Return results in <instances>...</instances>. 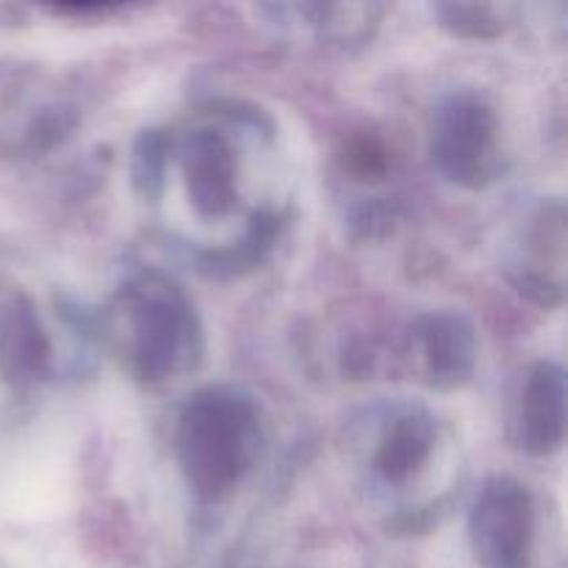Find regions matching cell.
I'll list each match as a JSON object with an SVG mask.
<instances>
[]
</instances>
